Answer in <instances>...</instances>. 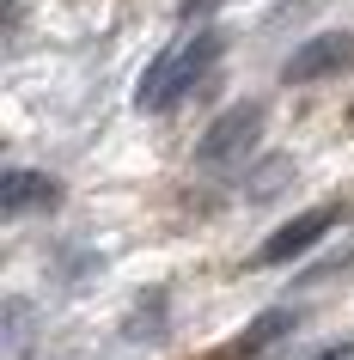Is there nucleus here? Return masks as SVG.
I'll list each match as a JSON object with an SVG mask.
<instances>
[{
	"mask_svg": "<svg viewBox=\"0 0 354 360\" xmlns=\"http://www.w3.org/2000/svg\"><path fill=\"white\" fill-rule=\"evenodd\" d=\"M330 226H336V208H305L299 220H287V226H281L275 238L257 250V263H263V269H275V263H287V257H305V250H312Z\"/></svg>",
	"mask_w": 354,
	"mask_h": 360,
	"instance_id": "nucleus-1",
	"label": "nucleus"
},
{
	"mask_svg": "<svg viewBox=\"0 0 354 360\" xmlns=\"http://www.w3.org/2000/svg\"><path fill=\"white\" fill-rule=\"evenodd\" d=\"M348 61H354V37H312L287 68H281V79H287V86H305V79H324V74H336V68H348Z\"/></svg>",
	"mask_w": 354,
	"mask_h": 360,
	"instance_id": "nucleus-2",
	"label": "nucleus"
},
{
	"mask_svg": "<svg viewBox=\"0 0 354 360\" xmlns=\"http://www.w3.org/2000/svg\"><path fill=\"white\" fill-rule=\"evenodd\" d=\"M257 134V110L251 104H239V110H226L214 129H208V141H202V159H226V153H239L244 141Z\"/></svg>",
	"mask_w": 354,
	"mask_h": 360,
	"instance_id": "nucleus-3",
	"label": "nucleus"
},
{
	"mask_svg": "<svg viewBox=\"0 0 354 360\" xmlns=\"http://www.w3.org/2000/svg\"><path fill=\"white\" fill-rule=\"evenodd\" d=\"M49 195H56L49 177H37V171H6V195H0V208L19 214V208H31V202H49Z\"/></svg>",
	"mask_w": 354,
	"mask_h": 360,
	"instance_id": "nucleus-4",
	"label": "nucleus"
},
{
	"mask_svg": "<svg viewBox=\"0 0 354 360\" xmlns=\"http://www.w3.org/2000/svg\"><path fill=\"white\" fill-rule=\"evenodd\" d=\"M287 311H269V318H257L251 323V330H244V342H239V354H257V348H269V336H275V330H287Z\"/></svg>",
	"mask_w": 354,
	"mask_h": 360,
	"instance_id": "nucleus-5",
	"label": "nucleus"
},
{
	"mask_svg": "<svg viewBox=\"0 0 354 360\" xmlns=\"http://www.w3.org/2000/svg\"><path fill=\"white\" fill-rule=\"evenodd\" d=\"M317 360H354V348H330V354H317Z\"/></svg>",
	"mask_w": 354,
	"mask_h": 360,
	"instance_id": "nucleus-6",
	"label": "nucleus"
}]
</instances>
